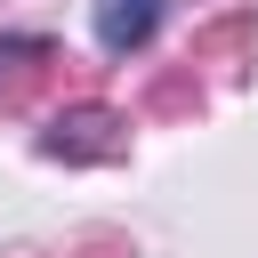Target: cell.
<instances>
[{
	"mask_svg": "<svg viewBox=\"0 0 258 258\" xmlns=\"http://www.w3.org/2000/svg\"><path fill=\"white\" fill-rule=\"evenodd\" d=\"M40 153L48 161H121L129 153V121L113 105H73L40 129Z\"/></svg>",
	"mask_w": 258,
	"mask_h": 258,
	"instance_id": "cell-1",
	"label": "cell"
},
{
	"mask_svg": "<svg viewBox=\"0 0 258 258\" xmlns=\"http://www.w3.org/2000/svg\"><path fill=\"white\" fill-rule=\"evenodd\" d=\"M185 64H226V73L258 64V16H218V24H202Z\"/></svg>",
	"mask_w": 258,
	"mask_h": 258,
	"instance_id": "cell-2",
	"label": "cell"
},
{
	"mask_svg": "<svg viewBox=\"0 0 258 258\" xmlns=\"http://www.w3.org/2000/svg\"><path fill=\"white\" fill-rule=\"evenodd\" d=\"M153 24H161V0H97V40H105V56L145 48Z\"/></svg>",
	"mask_w": 258,
	"mask_h": 258,
	"instance_id": "cell-3",
	"label": "cell"
},
{
	"mask_svg": "<svg viewBox=\"0 0 258 258\" xmlns=\"http://www.w3.org/2000/svg\"><path fill=\"white\" fill-rule=\"evenodd\" d=\"M145 105H153L161 121L194 113V105H202V81H194V64H185V73H169V81H153V97H145Z\"/></svg>",
	"mask_w": 258,
	"mask_h": 258,
	"instance_id": "cell-4",
	"label": "cell"
},
{
	"mask_svg": "<svg viewBox=\"0 0 258 258\" xmlns=\"http://www.w3.org/2000/svg\"><path fill=\"white\" fill-rule=\"evenodd\" d=\"M73 258H129V242H121V234H89Z\"/></svg>",
	"mask_w": 258,
	"mask_h": 258,
	"instance_id": "cell-5",
	"label": "cell"
},
{
	"mask_svg": "<svg viewBox=\"0 0 258 258\" xmlns=\"http://www.w3.org/2000/svg\"><path fill=\"white\" fill-rule=\"evenodd\" d=\"M8 258H40V250H8Z\"/></svg>",
	"mask_w": 258,
	"mask_h": 258,
	"instance_id": "cell-6",
	"label": "cell"
}]
</instances>
